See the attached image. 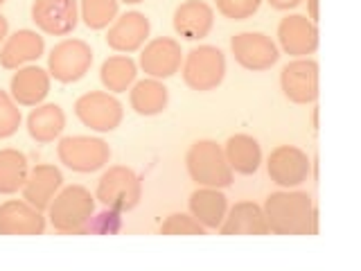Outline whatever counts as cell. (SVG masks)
Segmentation results:
<instances>
[{
  "label": "cell",
  "mask_w": 361,
  "mask_h": 271,
  "mask_svg": "<svg viewBox=\"0 0 361 271\" xmlns=\"http://www.w3.org/2000/svg\"><path fill=\"white\" fill-rule=\"evenodd\" d=\"M262 210L271 233L316 235V210L307 192H274Z\"/></svg>",
  "instance_id": "1"
},
{
  "label": "cell",
  "mask_w": 361,
  "mask_h": 271,
  "mask_svg": "<svg viewBox=\"0 0 361 271\" xmlns=\"http://www.w3.org/2000/svg\"><path fill=\"white\" fill-rule=\"evenodd\" d=\"M48 210L54 231L68 235H82L86 233V226L90 224V219H93L95 201L86 188L71 186L52 199Z\"/></svg>",
  "instance_id": "2"
},
{
  "label": "cell",
  "mask_w": 361,
  "mask_h": 271,
  "mask_svg": "<svg viewBox=\"0 0 361 271\" xmlns=\"http://www.w3.org/2000/svg\"><path fill=\"white\" fill-rule=\"evenodd\" d=\"M185 165L192 181L206 188H228L233 186V169L226 161L224 150L212 140H199L190 147Z\"/></svg>",
  "instance_id": "3"
},
{
  "label": "cell",
  "mask_w": 361,
  "mask_h": 271,
  "mask_svg": "<svg viewBox=\"0 0 361 271\" xmlns=\"http://www.w3.org/2000/svg\"><path fill=\"white\" fill-rule=\"evenodd\" d=\"M140 197H142L140 179L129 167L122 165L111 167L97 183V199L111 210L129 212L140 203Z\"/></svg>",
  "instance_id": "4"
},
{
  "label": "cell",
  "mask_w": 361,
  "mask_h": 271,
  "mask_svg": "<svg viewBox=\"0 0 361 271\" xmlns=\"http://www.w3.org/2000/svg\"><path fill=\"white\" fill-rule=\"evenodd\" d=\"M56 154L66 167L82 174L97 172L111 158L109 145L102 138H90V136H68L56 147Z\"/></svg>",
  "instance_id": "5"
},
{
  "label": "cell",
  "mask_w": 361,
  "mask_h": 271,
  "mask_svg": "<svg viewBox=\"0 0 361 271\" xmlns=\"http://www.w3.org/2000/svg\"><path fill=\"white\" fill-rule=\"evenodd\" d=\"M226 75V56L219 48L212 45H199L185 59L183 79L192 90L206 93V90L217 88Z\"/></svg>",
  "instance_id": "6"
},
{
  "label": "cell",
  "mask_w": 361,
  "mask_h": 271,
  "mask_svg": "<svg viewBox=\"0 0 361 271\" xmlns=\"http://www.w3.org/2000/svg\"><path fill=\"white\" fill-rule=\"evenodd\" d=\"M93 64V50L90 45L79 39H66L54 45L48 59L50 75L61 84L79 82Z\"/></svg>",
  "instance_id": "7"
},
{
  "label": "cell",
  "mask_w": 361,
  "mask_h": 271,
  "mask_svg": "<svg viewBox=\"0 0 361 271\" xmlns=\"http://www.w3.org/2000/svg\"><path fill=\"white\" fill-rule=\"evenodd\" d=\"M75 113L86 127L102 133L118 129L124 116L120 102L109 93H99V90L79 97L75 104Z\"/></svg>",
  "instance_id": "8"
},
{
  "label": "cell",
  "mask_w": 361,
  "mask_h": 271,
  "mask_svg": "<svg viewBox=\"0 0 361 271\" xmlns=\"http://www.w3.org/2000/svg\"><path fill=\"white\" fill-rule=\"evenodd\" d=\"M267 169H269L271 181L278 183L280 188H296L310 176L312 163L307 154L298 150V147L282 145L278 150L271 152Z\"/></svg>",
  "instance_id": "9"
},
{
  "label": "cell",
  "mask_w": 361,
  "mask_h": 271,
  "mask_svg": "<svg viewBox=\"0 0 361 271\" xmlns=\"http://www.w3.org/2000/svg\"><path fill=\"white\" fill-rule=\"evenodd\" d=\"M282 93L296 104H310L319 97V64L312 59H296L282 68Z\"/></svg>",
  "instance_id": "10"
},
{
  "label": "cell",
  "mask_w": 361,
  "mask_h": 271,
  "mask_svg": "<svg viewBox=\"0 0 361 271\" xmlns=\"http://www.w3.org/2000/svg\"><path fill=\"white\" fill-rule=\"evenodd\" d=\"M231 50L235 54V61L244 66L246 71H267L278 61V48L267 34L257 32H242L233 37Z\"/></svg>",
  "instance_id": "11"
},
{
  "label": "cell",
  "mask_w": 361,
  "mask_h": 271,
  "mask_svg": "<svg viewBox=\"0 0 361 271\" xmlns=\"http://www.w3.org/2000/svg\"><path fill=\"white\" fill-rule=\"evenodd\" d=\"M32 20L52 37H66L77 28V0H37L32 5Z\"/></svg>",
  "instance_id": "12"
},
{
  "label": "cell",
  "mask_w": 361,
  "mask_h": 271,
  "mask_svg": "<svg viewBox=\"0 0 361 271\" xmlns=\"http://www.w3.org/2000/svg\"><path fill=\"white\" fill-rule=\"evenodd\" d=\"M180 45L174 39H154L145 45L140 54V66L142 71L154 77V79H167L178 73L180 68Z\"/></svg>",
  "instance_id": "13"
},
{
  "label": "cell",
  "mask_w": 361,
  "mask_h": 271,
  "mask_svg": "<svg viewBox=\"0 0 361 271\" xmlns=\"http://www.w3.org/2000/svg\"><path fill=\"white\" fill-rule=\"evenodd\" d=\"M278 39L282 50L291 56H305L312 54L319 48V30L307 16H287L280 20Z\"/></svg>",
  "instance_id": "14"
},
{
  "label": "cell",
  "mask_w": 361,
  "mask_h": 271,
  "mask_svg": "<svg viewBox=\"0 0 361 271\" xmlns=\"http://www.w3.org/2000/svg\"><path fill=\"white\" fill-rule=\"evenodd\" d=\"M45 217L27 201H7L0 206V235H41Z\"/></svg>",
  "instance_id": "15"
},
{
  "label": "cell",
  "mask_w": 361,
  "mask_h": 271,
  "mask_svg": "<svg viewBox=\"0 0 361 271\" xmlns=\"http://www.w3.org/2000/svg\"><path fill=\"white\" fill-rule=\"evenodd\" d=\"M149 37V18L140 11H129L111 25L106 34L109 48L118 52H135Z\"/></svg>",
  "instance_id": "16"
},
{
  "label": "cell",
  "mask_w": 361,
  "mask_h": 271,
  "mask_svg": "<svg viewBox=\"0 0 361 271\" xmlns=\"http://www.w3.org/2000/svg\"><path fill=\"white\" fill-rule=\"evenodd\" d=\"M61 183H63V176L54 165H37L27 174L25 186H23V199H25L30 206L43 212V210H48Z\"/></svg>",
  "instance_id": "17"
},
{
  "label": "cell",
  "mask_w": 361,
  "mask_h": 271,
  "mask_svg": "<svg viewBox=\"0 0 361 271\" xmlns=\"http://www.w3.org/2000/svg\"><path fill=\"white\" fill-rule=\"evenodd\" d=\"M214 23L212 7L201 0H188L174 11V30L188 41H199L208 37Z\"/></svg>",
  "instance_id": "18"
},
{
  "label": "cell",
  "mask_w": 361,
  "mask_h": 271,
  "mask_svg": "<svg viewBox=\"0 0 361 271\" xmlns=\"http://www.w3.org/2000/svg\"><path fill=\"white\" fill-rule=\"evenodd\" d=\"M9 90L20 107H39L50 93V75L43 68H23L11 77Z\"/></svg>",
  "instance_id": "19"
},
{
  "label": "cell",
  "mask_w": 361,
  "mask_h": 271,
  "mask_svg": "<svg viewBox=\"0 0 361 271\" xmlns=\"http://www.w3.org/2000/svg\"><path fill=\"white\" fill-rule=\"evenodd\" d=\"M221 235H267L269 226L264 219V210L253 201H240L226 215L221 226Z\"/></svg>",
  "instance_id": "20"
},
{
  "label": "cell",
  "mask_w": 361,
  "mask_h": 271,
  "mask_svg": "<svg viewBox=\"0 0 361 271\" xmlns=\"http://www.w3.org/2000/svg\"><path fill=\"white\" fill-rule=\"evenodd\" d=\"M43 37H39L37 32L32 30H20L14 37H9L7 43L0 50V66L7 68V71H14V68L37 61L43 54Z\"/></svg>",
  "instance_id": "21"
},
{
  "label": "cell",
  "mask_w": 361,
  "mask_h": 271,
  "mask_svg": "<svg viewBox=\"0 0 361 271\" xmlns=\"http://www.w3.org/2000/svg\"><path fill=\"white\" fill-rule=\"evenodd\" d=\"M226 210H228V201L219 192V188H201L192 192L190 212L203 229H219Z\"/></svg>",
  "instance_id": "22"
},
{
  "label": "cell",
  "mask_w": 361,
  "mask_h": 271,
  "mask_svg": "<svg viewBox=\"0 0 361 271\" xmlns=\"http://www.w3.org/2000/svg\"><path fill=\"white\" fill-rule=\"evenodd\" d=\"M224 154L231 169L237 174H255L259 169V163H262V150H259L257 140L246 133L231 136Z\"/></svg>",
  "instance_id": "23"
},
{
  "label": "cell",
  "mask_w": 361,
  "mask_h": 271,
  "mask_svg": "<svg viewBox=\"0 0 361 271\" xmlns=\"http://www.w3.org/2000/svg\"><path fill=\"white\" fill-rule=\"evenodd\" d=\"M66 127V116L61 107L56 104H43L37 107L27 118V131L37 143H52L54 138H59L61 131Z\"/></svg>",
  "instance_id": "24"
},
{
  "label": "cell",
  "mask_w": 361,
  "mask_h": 271,
  "mask_svg": "<svg viewBox=\"0 0 361 271\" xmlns=\"http://www.w3.org/2000/svg\"><path fill=\"white\" fill-rule=\"evenodd\" d=\"M131 107L138 116H158L167 107V88L158 79H142L131 88Z\"/></svg>",
  "instance_id": "25"
},
{
  "label": "cell",
  "mask_w": 361,
  "mask_h": 271,
  "mask_svg": "<svg viewBox=\"0 0 361 271\" xmlns=\"http://www.w3.org/2000/svg\"><path fill=\"white\" fill-rule=\"evenodd\" d=\"M27 158L18 150L0 152V195H14L27 181Z\"/></svg>",
  "instance_id": "26"
},
{
  "label": "cell",
  "mask_w": 361,
  "mask_h": 271,
  "mask_svg": "<svg viewBox=\"0 0 361 271\" xmlns=\"http://www.w3.org/2000/svg\"><path fill=\"white\" fill-rule=\"evenodd\" d=\"M99 79L113 93H124L135 79V64L129 56H111L102 64Z\"/></svg>",
  "instance_id": "27"
},
{
  "label": "cell",
  "mask_w": 361,
  "mask_h": 271,
  "mask_svg": "<svg viewBox=\"0 0 361 271\" xmlns=\"http://www.w3.org/2000/svg\"><path fill=\"white\" fill-rule=\"evenodd\" d=\"M118 16V0H82V18L90 30H104Z\"/></svg>",
  "instance_id": "28"
},
{
  "label": "cell",
  "mask_w": 361,
  "mask_h": 271,
  "mask_svg": "<svg viewBox=\"0 0 361 271\" xmlns=\"http://www.w3.org/2000/svg\"><path fill=\"white\" fill-rule=\"evenodd\" d=\"M20 127V111L14 104V97L0 90V138H9Z\"/></svg>",
  "instance_id": "29"
},
{
  "label": "cell",
  "mask_w": 361,
  "mask_h": 271,
  "mask_svg": "<svg viewBox=\"0 0 361 271\" xmlns=\"http://www.w3.org/2000/svg\"><path fill=\"white\" fill-rule=\"evenodd\" d=\"M161 233L163 235H203L206 229L195 219V217H188V215H169V217L163 222L161 226Z\"/></svg>",
  "instance_id": "30"
},
{
  "label": "cell",
  "mask_w": 361,
  "mask_h": 271,
  "mask_svg": "<svg viewBox=\"0 0 361 271\" xmlns=\"http://www.w3.org/2000/svg\"><path fill=\"white\" fill-rule=\"evenodd\" d=\"M262 0H217V9L226 18L233 20H246L259 9Z\"/></svg>",
  "instance_id": "31"
},
{
  "label": "cell",
  "mask_w": 361,
  "mask_h": 271,
  "mask_svg": "<svg viewBox=\"0 0 361 271\" xmlns=\"http://www.w3.org/2000/svg\"><path fill=\"white\" fill-rule=\"evenodd\" d=\"M120 229V212L118 210H106V212H102L97 215V217L90 219V224L86 226V233H116Z\"/></svg>",
  "instance_id": "32"
},
{
  "label": "cell",
  "mask_w": 361,
  "mask_h": 271,
  "mask_svg": "<svg viewBox=\"0 0 361 271\" xmlns=\"http://www.w3.org/2000/svg\"><path fill=\"white\" fill-rule=\"evenodd\" d=\"M302 0H269V5L274 9H293L298 7Z\"/></svg>",
  "instance_id": "33"
},
{
  "label": "cell",
  "mask_w": 361,
  "mask_h": 271,
  "mask_svg": "<svg viewBox=\"0 0 361 271\" xmlns=\"http://www.w3.org/2000/svg\"><path fill=\"white\" fill-rule=\"evenodd\" d=\"M310 20H319V0H310Z\"/></svg>",
  "instance_id": "34"
},
{
  "label": "cell",
  "mask_w": 361,
  "mask_h": 271,
  "mask_svg": "<svg viewBox=\"0 0 361 271\" xmlns=\"http://www.w3.org/2000/svg\"><path fill=\"white\" fill-rule=\"evenodd\" d=\"M7 30H9L7 18H5V16H0V43H3V39L7 37Z\"/></svg>",
  "instance_id": "35"
},
{
  "label": "cell",
  "mask_w": 361,
  "mask_h": 271,
  "mask_svg": "<svg viewBox=\"0 0 361 271\" xmlns=\"http://www.w3.org/2000/svg\"><path fill=\"white\" fill-rule=\"evenodd\" d=\"M122 3H127V5H138V3H142V0H122Z\"/></svg>",
  "instance_id": "36"
},
{
  "label": "cell",
  "mask_w": 361,
  "mask_h": 271,
  "mask_svg": "<svg viewBox=\"0 0 361 271\" xmlns=\"http://www.w3.org/2000/svg\"><path fill=\"white\" fill-rule=\"evenodd\" d=\"M3 3H5V0H0V5H3Z\"/></svg>",
  "instance_id": "37"
}]
</instances>
